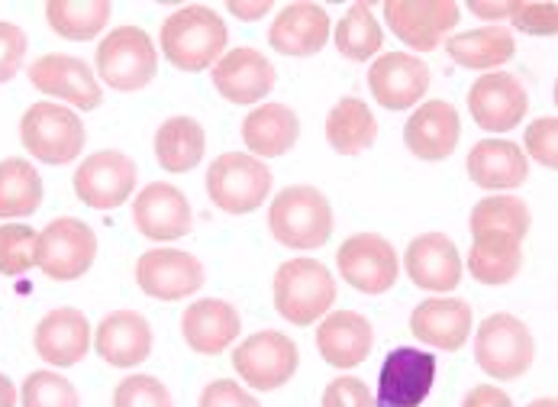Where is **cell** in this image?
I'll return each instance as SVG.
<instances>
[{
	"instance_id": "cell-38",
	"label": "cell",
	"mask_w": 558,
	"mask_h": 407,
	"mask_svg": "<svg viewBox=\"0 0 558 407\" xmlns=\"http://www.w3.org/2000/svg\"><path fill=\"white\" fill-rule=\"evenodd\" d=\"M20 405L23 407H81L78 388L65 379L56 375L52 369L29 372L26 382L20 385Z\"/></svg>"
},
{
	"instance_id": "cell-2",
	"label": "cell",
	"mask_w": 558,
	"mask_h": 407,
	"mask_svg": "<svg viewBox=\"0 0 558 407\" xmlns=\"http://www.w3.org/2000/svg\"><path fill=\"white\" fill-rule=\"evenodd\" d=\"M268 230L288 249H319L332 237V204L314 184H291L268 207Z\"/></svg>"
},
{
	"instance_id": "cell-8",
	"label": "cell",
	"mask_w": 558,
	"mask_h": 407,
	"mask_svg": "<svg viewBox=\"0 0 558 407\" xmlns=\"http://www.w3.org/2000/svg\"><path fill=\"white\" fill-rule=\"evenodd\" d=\"M301 366L298 343L281 330H258L233 352V369L255 392H275L294 379Z\"/></svg>"
},
{
	"instance_id": "cell-10",
	"label": "cell",
	"mask_w": 558,
	"mask_h": 407,
	"mask_svg": "<svg viewBox=\"0 0 558 407\" xmlns=\"http://www.w3.org/2000/svg\"><path fill=\"white\" fill-rule=\"evenodd\" d=\"M439 375V362L433 352L416 346H398L385 356L378 372L375 407H420Z\"/></svg>"
},
{
	"instance_id": "cell-49",
	"label": "cell",
	"mask_w": 558,
	"mask_h": 407,
	"mask_svg": "<svg viewBox=\"0 0 558 407\" xmlns=\"http://www.w3.org/2000/svg\"><path fill=\"white\" fill-rule=\"evenodd\" d=\"M20 402V392H16V385L0 372V407H16Z\"/></svg>"
},
{
	"instance_id": "cell-45",
	"label": "cell",
	"mask_w": 558,
	"mask_h": 407,
	"mask_svg": "<svg viewBox=\"0 0 558 407\" xmlns=\"http://www.w3.org/2000/svg\"><path fill=\"white\" fill-rule=\"evenodd\" d=\"M201 407H262L233 379H217L204 388Z\"/></svg>"
},
{
	"instance_id": "cell-32",
	"label": "cell",
	"mask_w": 558,
	"mask_h": 407,
	"mask_svg": "<svg viewBox=\"0 0 558 407\" xmlns=\"http://www.w3.org/2000/svg\"><path fill=\"white\" fill-rule=\"evenodd\" d=\"M523 268V240L507 234H481L469 252V272L481 285H507Z\"/></svg>"
},
{
	"instance_id": "cell-30",
	"label": "cell",
	"mask_w": 558,
	"mask_h": 407,
	"mask_svg": "<svg viewBox=\"0 0 558 407\" xmlns=\"http://www.w3.org/2000/svg\"><path fill=\"white\" fill-rule=\"evenodd\" d=\"M446 52L462 69L497 72L500 65H507L517 56V39H513L510 26L490 23V26H481V29L456 33L452 39H446Z\"/></svg>"
},
{
	"instance_id": "cell-7",
	"label": "cell",
	"mask_w": 558,
	"mask_h": 407,
	"mask_svg": "<svg viewBox=\"0 0 558 407\" xmlns=\"http://www.w3.org/2000/svg\"><path fill=\"white\" fill-rule=\"evenodd\" d=\"M271 168L245 153H223L207 168V194L223 214L242 217L258 211L271 194Z\"/></svg>"
},
{
	"instance_id": "cell-4",
	"label": "cell",
	"mask_w": 558,
	"mask_h": 407,
	"mask_svg": "<svg viewBox=\"0 0 558 407\" xmlns=\"http://www.w3.org/2000/svg\"><path fill=\"white\" fill-rule=\"evenodd\" d=\"M159 72V52L153 36L143 26H117L97 46V79L120 91L133 94L149 87Z\"/></svg>"
},
{
	"instance_id": "cell-27",
	"label": "cell",
	"mask_w": 558,
	"mask_h": 407,
	"mask_svg": "<svg viewBox=\"0 0 558 407\" xmlns=\"http://www.w3.org/2000/svg\"><path fill=\"white\" fill-rule=\"evenodd\" d=\"M240 330V311L230 301H220V298H201L181 318L184 343L201 356H220L223 349H230L236 343Z\"/></svg>"
},
{
	"instance_id": "cell-13",
	"label": "cell",
	"mask_w": 558,
	"mask_h": 407,
	"mask_svg": "<svg viewBox=\"0 0 558 407\" xmlns=\"http://www.w3.org/2000/svg\"><path fill=\"white\" fill-rule=\"evenodd\" d=\"M136 163L120 149H100L75 168V194L94 211H117L133 197Z\"/></svg>"
},
{
	"instance_id": "cell-37",
	"label": "cell",
	"mask_w": 558,
	"mask_h": 407,
	"mask_svg": "<svg viewBox=\"0 0 558 407\" xmlns=\"http://www.w3.org/2000/svg\"><path fill=\"white\" fill-rule=\"evenodd\" d=\"M472 237L481 234H507L517 240H526L530 227H533V214L526 207V201L513 197V194H490L475 204L472 211Z\"/></svg>"
},
{
	"instance_id": "cell-20",
	"label": "cell",
	"mask_w": 558,
	"mask_h": 407,
	"mask_svg": "<svg viewBox=\"0 0 558 407\" xmlns=\"http://www.w3.org/2000/svg\"><path fill=\"white\" fill-rule=\"evenodd\" d=\"M403 268L423 291H456L462 285V255L446 234H423L407 246Z\"/></svg>"
},
{
	"instance_id": "cell-40",
	"label": "cell",
	"mask_w": 558,
	"mask_h": 407,
	"mask_svg": "<svg viewBox=\"0 0 558 407\" xmlns=\"http://www.w3.org/2000/svg\"><path fill=\"white\" fill-rule=\"evenodd\" d=\"M113 407H174V402L156 375H130L117 385Z\"/></svg>"
},
{
	"instance_id": "cell-5",
	"label": "cell",
	"mask_w": 558,
	"mask_h": 407,
	"mask_svg": "<svg viewBox=\"0 0 558 407\" xmlns=\"http://www.w3.org/2000/svg\"><path fill=\"white\" fill-rule=\"evenodd\" d=\"M84 140L87 133L81 117L65 104L39 100L20 120L23 149L46 165H72L84 149Z\"/></svg>"
},
{
	"instance_id": "cell-15",
	"label": "cell",
	"mask_w": 558,
	"mask_h": 407,
	"mask_svg": "<svg viewBox=\"0 0 558 407\" xmlns=\"http://www.w3.org/2000/svg\"><path fill=\"white\" fill-rule=\"evenodd\" d=\"M530 110V94L510 72H487L469 91V113L487 133H510Z\"/></svg>"
},
{
	"instance_id": "cell-39",
	"label": "cell",
	"mask_w": 558,
	"mask_h": 407,
	"mask_svg": "<svg viewBox=\"0 0 558 407\" xmlns=\"http://www.w3.org/2000/svg\"><path fill=\"white\" fill-rule=\"evenodd\" d=\"M36 265V230L26 224L0 227V272L7 278H20Z\"/></svg>"
},
{
	"instance_id": "cell-41",
	"label": "cell",
	"mask_w": 558,
	"mask_h": 407,
	"mask_svg": "<svg viewBox=\"0 0 558 407\" xmlns=\"http://www.w3.org/2000/svg\"><path fill=\"white\" fill-rule=\"evenodd\" d=\"M526 153L539 165H546L549 171L558 168V120L556 117H539L526 127Z\"/></svg>"
},
{
	"instance_id": "cell-47",
	"label": "cell",
	"mask_w": 558,
	"mask_h": 407,
	"mask_svg": "<svg viewBox=\"0 0 558 407\" xmlns=\"http://www.w3.org/2000/svg\"><path fill=\"white\" fill-rule=\"evenodd\" d=\"M462 407H513V402H510L507 392H500V388H494V385H478V388H472V392L465 395Z\"/></svg>"
},
{
	"instance_id": "cell-17",
	"label": "cell",
	"mask_w": 558,
	"mask_h": 407,
	"mask_svg": "<svg viewBox=\"0 0 558 407\" xmlns=\"http://www.w3.org/2000/svg\"><path fill=\"white\" fill-rule=\"evenodd\" d=\"M29 82L36 91H43L56 100H65L78 110H94L104 100V91H100V82L94 79L90 65L75 56H62V52L39 56L29 65Z\"/></svg>"
},
{
	"instance_id": "cell-24",
	"label": "cell",
	"mask_w": 558,
	"mask_h": 407,
	"mask_svg": "<svg viewBox=\"0 0 558 407\" xmlns=\"http://www.w3.org/2000/svg\"><path fill=\"white\" fill-rule=\"evenodd\" d=\"M94 349L113 369H136L153 352V326L136 311H113L97 326Z\"/></svg>"
},
{
	"instance_id": "cell-25",
	"label": "cell",
	"mask_w": 558,
	"mask_h": 407,
	"mask_svg": "<svg viewBox=\"0 0 558 407\" xmlns=\"http://www.w3.org/2000/svg\"><path fill=\"white\" fill-rule=\"evenodd\" d=\"M317 349L326 366L332 369H355L375 349V330L365 314L355 311H332L317 326Z\"/></svg>"
},
{
	"instance_id": "cell-42",
	"label": "cell",
	"mask_w": 558,
	"mask_h": 407,
	"mask_svg": "<svg viewBox=\"0 0 558 407\" xmlns=\"http://www.w3.org/2000/svg\"><path fill=\"white\" fill-rule=\"evenodd\" d=\"M26 49H29L26 33L16 23L0 20V84L13 82L20 75V69L26 62Z\"/></svg>"
},
{
	"instance_id": "cell-16",
	"label": "cell",
	"mask_w": 558,
	"mask_h": 407,
	"mask_svg": "<svg viewBox=\"0 0 558 407\" xmlns=\"http://www.w3.org/2000/svg\"><path fill=\"white\" fill-rule=\"evenodd\" d=\"M133 224L146 240L171 243L191 234L194 214H191L184 191H178L168 181H153L133 201Z\"/></svg>"
},
{
	"instance_id": "cell-44",
	"label": "cell",
	"mask_w": 558,
	"mask_h": 407,
	"mask_svg": "<svg viewBox=\"0 0 558 407\" xmlns=\"http://www.w3.org/2000/svg\"><path fill=\"white\" fill-rule=\"evenodd\" d=\"M323 407H375L372 388L355 379V375H339L326 385L323 392Z\"/></svg>"
},
{
	"instance_id": "cell-11",
	"label": "cell",
	"mask_w": 558,
	"mask_h": 407,
	"mask_svg": "<svg viewBox=\"0 0 558 407\" xmlns=\"http://www.w3.org/2000/svg\"><path fill=\"white\" fill-rule=\"evenodd\" d=\"M462 7L456 0H388L385 20L391 33L413 52H433L446 33L459 26Z\"/></svg>"
},
{
	"instance_id": "cell-26",
	"label": "cell",
	"mask_w": 558,
	"mask_h": 407,
	"mask_svg": "<svg viewBox=\"0 0 558 407\" xmlns=\"http://www.w3.org/2000/svg\"><path fill=\"white\" fill-rule=\"evenodd\" d=\"M33 346L43 362L56 369H72L90 349V324L78 308H56L36 324Z\"/></svg>"
},
{
	"instance_id": "cell-46",
	"label": "cell",
	"mask_w": 558,
	"mask_h": 407,
	"mask_svg": "<svg viewBox=\"0 0 558 407\" xmlns=\"http://www.w3.org/2000/svg\"><path fill=\"white\" fill-rule=\"evenodd\" d=\"M520 7V0H469V13H475L481 20H510L513 10Z\"/></svg>"
},
{
	"instance_id": "cell-36",
	"label": "cell",
	"mask_w": 558,
	"mask_h": 407,
	"mask_svg": "<svg viewBox=\"0 0 558 407\" xmlns=\"http://www.w3.org/2000/svg\"><path fill=\"white\" fill-rule=\"evenodd\" d=\"M332 43H336L339 56H345L349 62H368L372 56H378L385 46V29L375 20L372 3H365V0L352 3L345 10V16L339 20Z\"/></svg>"
},
{
	"instance_id": "cell-19",
	"label": "cell",
	"mask_w": 558,
	"mask_h": 407,
	"mask_svg": "<svg viewBox=\"0 0 558 407\" xmlns=\"http://www.w3.org/2000/svg\"><path fill=\"white\" fill-rule=\"evenodd\" d=\"M462 140V120L459 110L449 100H426L420 104L407 127H403V143L407 149L423 159V163H442L456 153Z\"/></svg>"
},
{
	"instance_id": "cell-50",
	"label": "cell",
	"mask_w": 558,
	"mask_h": 407,
	"mask_svg": "<svg viewBox=\"0 0 558 407\" xmlns=\"http://www.w3.org/2000/svg\"><path fill=\"white\" fill-rule=\"evenodd\" d=\"M530 407H558L556 398H536Z\"/></svg>"
},
{
	"instance_id": "cell-18",
	"label": "cell",
	"mask_w": 558,
	"mask_h": 407,
	"mask_svg": "<svg viewBox=\"0 0 558 407\" xmlns=\"http://www.w3.org/2000/svg\"><path fill=\"white\" fill-rule=\"evenodd\" d=\"M368 87L385 110H410L429 91V65L410 52H385L368 69Z\"/></svg>"
},
{
	"instance_id": "cell-35",
	"label": "cell",
	"mask_w": 558,
	"mask_h": 407,
	"mask_svg": "<svg viewBox=\"0 0 558 407\" xmlns=\"http://www.w3.org/2000/svg\"><path fill=\"white\" fill-rule=\"evenodd\" d=\"M113 3L110 0H49L46 20L49 26L72 43H87L100 36L110 23Z\"/></svg>"
},
{
	"instance_id": "cell-29",
	"label": "cell",
	"mask_w": 558,
	"mask_h": 407,
	"mask_svg": "<svg viewBox=\"0 0 558 407\" xmlns=\"http://www.w3.org/2000/svg\"><path fill=\"white\" fill-rule=\"evenodd\" d=\"M469 178L484 191H513L530 178L526 153L510 140H481L469 153Z\"/></svg>"
},
{
	"instance_id": "cell-21",
	"label": "cell",
	"mask_w": 558,
	"mask_h": 407,
	"mask_svg": "<svg viewBox=\"0 0 558 407\" xmlns=\"http://www.w3.org/2000/svg\"><path fill=\"white\" fill-rule=\"evenodd\" d=\"M275 65L258 52V49H233V52H223L220 62L214 65V87L230 100V104H258L265 100L271 91H275Z\"/></svg>"
},
{
	"instance_id": "cell-6",
	"label": "cell",
	"mask_w": 558,
	"mask_h": 407,
	"mask_svg": "<svg viewBox=\"0 0 558 407\" xmlns=\"http://www.w3.org/2000/svg\"><path fill=\"white\" fill-rule=\"evenodd\" d=\"M536 343L530 326L513 314H490L475 333V362L484 375L513 382L530 372Z\"/></svg>"
},
{
	"instance_id": "cell-9",
	"label": "cell",
	"mask_w": 558,
	"mask_h": 407,
	"mask_svg": "<svg viewBox=\"0 0 558 407\" xmlns=\"http://www.w3.org/2000/svg\"><path fill=\"white\" fill-rule=\"evenodd\" d=\"M97 259V237L78 217H59L36 234V265L52 282H75Z\"/></svg>"
},
{
	"instance_id": "cell-12",
	"label": "cell",
	"mask_w": 558,
	"mask_h": 407,
	"mask_svg": "<svg viewBox=\"0 0 558 407\" xmlns=\"http://www.w3.org/2000/svg\"><path fill=\"white\" fill-rule=\"evenodd\" d=\"M336 265H339L342 282L362 295H385L398 285V252L378 234L349 237L336 252Z\"/></svg>"
},
{
	"instance_id": "cell-1",
	"label": "cell",
	"mask_w": 558,
	"mask_h": 407,
	"mask_svg": "<svg viewBox=\"0 0 558 407\" xmlns=\"http://www.w3.org/2000/svg\"><path fill=\"white\" fill-rule=\"evenodd\" d=\"M161 52L181 72H207L227 52L230 33L217 10L191 3L161 23Z\"/></svg>"
},
{
	"instance_id": "cell-48",
	"label": "cell",
	"mask_w": 558,
	"mask_h": 407,
	"mask_svg": "<svg viewBox=\"0 0 558 407\" xmlns=\"http://www.w3.org/2000/svg\"><path fill=\"white\" fill-rule=\"evenodd\" d=\"M271 7H275V0H230V3H227V10H230L236 20H245V23L262 20L265 13H271Z\"/></svg>"
},
{
	"instance_id": "cell-3",
	"label": "cell",
	"mask_w": 558,
	"mask_h": 407,
	"mask_svg": "<svg viewBox=\"0 0 558 407\" xmlns=\"http://www.w3.org/2000/svg\"><path fill=\"white\" fill-rule=\"evenodd\" d=\"M336 278L317 259H291L275 272V308L294 326L317 324L332 311Z\"/></svg>"
},
{
	"instance_id": "cell-34",
	"label": "cell",
	"mask_w": 558,
	"mask_h": 407,
	"mask_svg": "<svg viewBox=\"0 0 558 407\" xmlns=\"http://www.w3.org/2000/svg\"><path fill=\"white\" fill-rule=\"evenodd\" d=\"M43 207V178L29 159L0 163V220H23Z\"/></svg>"
},
{
	"instance_id": "cell-33",
	"label": "cell",
	"mask_w": 558,
	"mask_h": 407,
	"mask_svg": "<svg viewBox=\"0 0 558 407\" xmlns=\"http://www.w3.org/2000/svg\"><path fill=\"white\" fill-rule=\"evenodd\" d=\"M207 149V133L194 117H168L156 133V159L165 171L184 175L197 168Z\"/></svg>"
},
{
	"instance_id": "cell-28",
	"label": "cell",
	"mask_w": 558,
	"mask_h": 407,
	"mask_svg": "<svg viewBox=\"0 0 558 407\" xmlns=\"http://www.w3.org/2000/svg\"><path fill=\"white\" fill-rule=\"evenodd\" d=\"M301 140V120L288 104H262L242 120V143L255 159L288 156Z\"/></svg>"
},
{
	"instance_id": "cell-22",
	"label": "cell",
	"mask_w": 558,
	"mask_h": 407,
	"mask_svg": "<svg viewBox=\"0 0 558 407\" xmlns=\"http://www.w3.org/2000/svg\"><path fill=\"white\" fill-rule=\"evenodd\" d=\"M472 304L462 298H426L410 314V333L442 352H456L472 336Z\"/></svg>"
},
{
	"instance_id": "cell-43",
	"label": "cell",
	"mask_w": 558,
	"mask_h": 407,
	"mask_svg": "<svg viewBox=\"0 0 558 407\" xmlns=\"http://www.w3.org/2000/svg\"><path fill=\"white\" fill-rule=\"evenodd\" d=\"M513 29L530 36H556L558 33V7L556 3H523L510 16Z\"/></svg>"
},
{
	"instance_id": "cell-31",
	"label": "cell",
	"mask_w": 558,
	"mask_h": 407,
	"mask_svg": "<svg viewBox=\"0 0 558 407\" xmlns=\"http://www.w3.org/2000/svg\"><path fill=\"white\" fill-rule=\"evenodd\" d=\"M378 140V120L359 97H342L326 117V143L339 156H362Z\"/></svg>"
},
{
	"instance_id": "cell-23",
	"label": "cell",
	"mask_w": 558,
	"mask_h": 407,
	"mask_svg": "<svg viewBox=\"0 0 558 407\" xmlns=\"http://www.w3.org/2000/svg\"><path fill=\"white\" fill-rule=\"evenodd\" d=\"M329 13L319 7V3H288L271 29H268V43L275 52L281 56H291V59H307V56H317L323 52V46L329 43Z\"/></svg>"
},
{
	"instance_id": "cell-14",
	"label": "cell",
	"mask_w": 558,
	"mask_h": 407,
	"mask_svg": "<svg viewBox=\"0 0 558 407\" xmlns=\"http://www.w3.org/2000/svg\"><path fill=\"white\" fill-rule=\"evenodd\" d=\"M204 262L184 249H149L136 262V285L156 301H181L204 288Z\"/></svg>"
}]
</instances>
